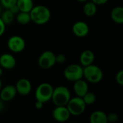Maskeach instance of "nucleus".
I'll use <instances>...</instances> for the list:
<instances>
[{"label":"nucleus","mask_w":123,"mask_h":123,"mask_svg":"<svg viewBox=\"0 0 123 123\" xmlns=\"http://www.w3.org/2000/svg\"><path fill=\"white\" fill-rule=\"evenodd\" d=\"M94 59H95V55H94V52L90 50H84L81 53L80 57H79L81 66L83 67L93 64Z\"/></svg>","instance_id":"2eb2a0df"},{"label":"nucleus","mask_w":123,"mask_h":123,"mask_svg":"<svg viewBox=\"0 0 123 123\" xmlns=\"http://www.w3.org/2000/svg\"><path fill=\"white\" fill-rule=\"evenodd\" d=\"M8 48L13 53H20L25 48V41L19 35H12L7 40Z\"/></svg>","instance_id":"6e6552de"},{"label":"nucleus","mask_w":123,"mask_h":123,"mask_svg":"<svg viewBox=\"0 0 123 123\" xmlns=\"http://www.w3.org/2000/svg\"><path fill=\"white\" fill-rule=\"evenodd\" d=\"M16 15H17V17H16L17 22L22 25H27L28 23H30V22H31L30 12H19Z\"/></svg>","instance_id":"aec40b11"},{"label":"nucleus","mask_w":123,"mask_h":123,"mask_svg":"<svg viewBox=\"0 0 123 123\" xmlns=\"http://www.w3.org/2000/svg\"><path fill=\"white\" fill-rule=\"evenodd\" d=\"M14 15L15 14H18L20 11H19V7H18V6L17 5V4H14L13 6H12L9 9Z\"/></svg>","instance_id":"bb28decb"},{"label":"nucleus","mask_w":123,"mask_h":123,"mask_svg":"<svg viewBox=\"0 0 123 123\" xmlns=\"http://www.w3.org/2000/svg\"><path fill=\"white\" fill-rule=\"evenodd\" d=\"M66 60V57L64 54H58L55 55V62L58 63H63Z\"/></svg>","instance_id":"a878e982"},{"label":"nucleus","mask_w":123,"mask_h":123,"mask_svg":"<svg viewBox=\"0 0 123 123\" xmlns=\"http://www.w3.org/2000/svg\"><path fill=\"white\" fill-rule=\"evenodd\" d=\"M43 105H44V103H43L42 102H40V101L36 100L35 104V107L36 109H37V110H41V109L43 107Z\"/></svg>","instance_id":"c756f323"},{"label":"nucleus","mask_w":123,"mask_h":123,"mask_svg":"<svg viewBox=\"0 0 123 123\" xmlns=\"http://www.w3.org/2000/svg\"><path fill=\"white\" fill-rule=\"evenodd\" d=\"M16 4L20 12H30L34 6L32 0H17Z\"/></svg>","instance_id":"6ab92c4d"},{"label":"nucleus","mask_w":123,"mask_h":123,"mask_svg":"<svg viewBox=\"0 0 123 123\" xmlns=\"http://www.w3.org/2000/svg\"><path fill=\"white\" fill-rule=\"evenodd\" d=\"M83 77L88 82L97 84L103 79V72L99 66L91 64L83 68Z\"/></svg>","instance_id":"7ed1b4c3"},{"label":"nucleus","mask_w":123,"mask_h":123,"mask_svg":"<svg viewBox=\"0 0 123 123\" xmlns=\"http://www.w3.org/2000/svg\"><path fill=\"white\" fill-rule=\"evenodd\" d=\"M72 31L77 37H85L89 33V27L85 22L78 21L74 24Z\"/></svg>","instance_id":"9d476101"},{"label":"nucleus","mask_w":123,"mask_h":123,"mask_svg":"<svg viewBox=\"0 0 123 123\" xmlns=\"http://www.w3.org/2000/svg\"><path fill=\"white\" fill-rule=\"evenodd\" d=\"M71 99L69 89L64 86H58L53 89L51 100L55 106H66Z\"/></svg>","instance_id":"f03ea898"},{"label":"nucleus","mask_w":123,"mask_h":123,"mask_svg":"<svg viewBox=\"0 0 123 123\" xmlns=\"http://www.w3.org/2000/svg\"><path fill=\"white\" fill-rule=\"evenodd\" d=\"M17 61L14 55L9 53H3L0 55V66L4 69H12L16 66Z\"/></svg>","instance_id":"ddd939ff"},{"label":"nucleus","mask_w":123,"mask_h":123,"mask_svg":"<svg viewBox=\"0 0 123 123\" xmlns=\"http://www.w3.org/2000/svg\"><path fill=\"white\" fill-rule=\"evenodd\" d=\"M2 8H3V7H2V6H1V4H0V14H1V13L2 12Z\"/></svg>","instance_id":"f704fd0d"},{"label":"nucleus","mask_w":123,"mask_h":123,"mask_svg":"<svg viewBox=\"0 0 123 123\" xmlns=\"http://www.w3.org/2000/svg\"><path fill=\"white\" fill-rule=\"evenodd\" d=\"M52 116L55 121L58 123H64L68 120L71 114L66 106H56L53 110Z\"/></svg>","instance_id":"1a4fd4ad"},{"label":"nucleus","mask_w":123,"mask_h":123,"mask_svg":"<svg viewBox=\"0 0 123 123\" xmlns=\"http://www.w3.org/2000/svg\"><path fill=\"white\" fill-rule=\"evenodd\" d=\"M17 0H0V4L4 9H9L17 3Z\"/></svg>","instance_id":"5701e85b"},{"label":"nucleus","mask_w":123,"mask_h":123,"mask_svg":"<svg viewBox=\"0 0 123 123\" xmlns=\"http://www.w3.org/2000/svg\"><path fill=\"white\" fill-rule=\"evenodd\" d=\"M119 119V116L116 113H110L107 115V123H116Z\"/></svg>","instance_id":"393cba45"},{"label":"nucleus","mask_w":123,"mask_h":123,"mask_svg":"<svg viewBox=\"0 0 123 123\" xmlns=\"http://www.w3.org/2000/svg\"><path fill=\"white\" fill-rule=\"evenodd\" d=\"M66 106L71 115L73 116H79L82 115L84 112L86 107L82 97L78 96L71 98Z\"/></svg>","instance_id":"39448f33"},{"label":"nucleus","mask_w":123,"mask_h":123,"mask_svg":"<svg viewBox=\"0 0 123 123\" xmlns=\"http://www.w3.org/2000/svg\"><path fill=\"white\" fill-rule=\"evenodd\" d=\"M97 5H104L107 3L109 0H91Z\"/></svg>","instance_id":"c85d7f7f"},{"label":"nucleus","mask_w":123,"mask_h":123,"mask_svg":"<svg viewBox=\"0 0 123 123\" xmlns=\"http://www.w3.org/2000/svg\"><path fill=\"white\" fill-rule=\"evenodd\" d=\"M39 66L43 69H49L54 66L55 62V54L50 50L44 51L40 55L37 61Z\"/></svg>","instance_id":"0eeeda50"},{"label":"nucleus","mask_w":123,"mask_h":123,"mask_svg":"<svg viewBox=\"0 0 123 123\" xmlns=\"http://www.w3.org/2000/svg\"><path fill=\"white\" fill-rule=\"evenodd\" d=\"M89 120L91 123H107V115L103 111L97 110L92 113Z\"/></svg>","instance_id":"dca6fc26"},{"label":"nucleus","mask_w":123,"mask_h":123,"mask_svg":"<svg viewBox=\"0 0 123 123\" xmlns=\"http://www.w3.org/2000/svg\"><path fill=\"white\" fill-rule=\"evenodd\" d=\"M63 75L68 81L74 82L83 78V66L75 63L71 64L65 68Z\"/></svg>","instance_id":"423d86ee"},{"label":"nucleus","mask_w":123,"mask_h":123,"mask_svg":"<svg viewBox=\"0 0 123 123\" xmlns=\"http://www.w3.org/2000/svg\"><path fill=\"white\" fill-rule=\"evenodd\" d=\"M31 21L38 25L46 24L50 19L51 13L48 7L44 5L34 6L30 12Z\"/></svg>","instance_id":"f257e3e1"},{"label":"nucleus","mask_w":123,"mask_h":123,"mask_svg":"<svg viewBox=\"0 0 123 123\" xmlns=\"http://www.w3.org/2000/svg\"><path fill=\"white\" fill-rule=\"evenodd\" d=\"M0 17L2 19V21L4 22V23L6 25H7L12 24L14 22V14L9 9H6V10H4V12H2L1 13Z\"/></svg>","instance_id":"412c9836"},{"label":"nucleus","mask_w":123,"mask_h":123,"mask_svg":"<svg viewBox=\"0 0 123 123\" xmlns=\"http://www.w3.org/2000/svg\"><path fill=\"white\" fill-rule=\"evenodd\" d=\"M53 92V86L47 82L40 84L35 90V97L36 100L46 103L51 100L52 94Z\"/></svg>","instance_id":"20e7f679"},{"label":"nucleus","mask_w":123,"mask_h":123,"mask_svg":"<svg viewBox=\"0 0 123 123\" xmlns=\"http://www.w3.org/2000/svg\"><path fill=\"white\" fill-rule=\"evenodd\" d=\"M4 102L2 101V100H1L0 99V112L1 111V110H3V109H4V103H3Z\"/></svg>","instance_id":"7c9ffc66"},{"label":"nucleus","mask_w":123,"mask_h":123,"mask_svg":"<svg viewBox=\"0 0 123 123\" xmlns=\"http://www.w3.org/2000/svg\"><path fill=\"white\" fill-rule=\"evenodd\" d=\"M111 18L113 22L117 24L121 25L123 23V7L117 6L112 9L110 13Z\"/></svg>","instance_id":"f3484780"},{"label":"nucleus","mask_w":123,"mask_h":123,"mask_svg":"<svg viewBox=\"0 0 123 123\" xmlns=\"http://www.w3.org/2000/svg\"><path fill=\"white\" fill-rule=\"evenodd\" d=\"M97 5L92 1L84 2L83 7V12L86 17H93L97 12Z\"/></svg>","instance_id":"a211bd4d"},{"label":"nucleus","mask_w":123,"mask_h":123,"mask_svg":"<svg viewBox=\"0 0 123 123\" xmlns=\"http://www.w3.org/2000/svg\"><path fill=\"white\" fill-rule=\"evenodd\" d=\"M2 74H3V68L0 66V77L2 76Z\"/></svg>","instance_id":"2f4dec72"},{"label":"nucleus","mask_w":123,"mask_h":123,"mask_svg":"<svg viewBox=\"0 0 123 123\" xmlns=\"http://www.w3.org/2000/svg\"><path fill=\"white\" fill-rule=\"evenodd\" d=\"M115 80H116V82L120 85V86H123V70H120L119 71L116 76H115Z\"/></svg>","instance_id":"b1692460"},{"label":"nucleus","mask_w":123,"mask_h":123,"mask_svg":"<svg viewBox=\"0 0 123 123\" xmlns=\"http://www.w3.org/2000/svg\"><path fill=\"white\" fill-rule=\"evenodd\" d=\"M74 83V91L76 96L82 97L87 92H89V85L86 81L81 79Z\"/></svg>","instance_id":"4468645a"},{"label":"nucleus","mask_w":123,"mask_h":123,"mask_svg":"<svg viewBox=\"0 0 123 123\" xmlns=\"http://www.w3.org/2000/svg\"><path fill=\"white\" fill-rule=\"evenodd\" d=\"M82 99L84 103L86 104V105H93L96 102L97 97L94 93L91 92H87L82 97Z\"/></svg>","instance_id":"4be33fe9"},{"label":"nucleus","mask_w":123,"mask_h":123,"mask_svg":"<svg viewBox=\"0 0 123 123\" xmlns=\"http://www.w3.org/2000/svg\"><path fill=\"white\" fill-rule=\"evenodd\" d=\"M5 29H6V25L4 23V22L0 17V37L4 33Z\"/></svg>","instance_id":"cd10ccee"},{"label":"nucleus","mask_w":123,"mask_h":123,"mask_svg":"<svg viewBox=\"0 0 123 123\" xmlns=\"http://www.w3.org/2000/svg\"><path fill=\"white\" fill-rule=\"evenodd\" d=\"M1 88H2V81H1V80L0 79V90L1 89Z\"/></svg>","instance_id":"72a5a7b5"},{"label":"nucleus","mask_w":123,"mask_h":123,"mask_svg":"<svg viewBox=\"0 0 123 123\" xmlns=\"http://www.w3.org/2000/svg\"><path fill=\"white\" fill-rule=\"evenodd\" d=\"M17 94L15 86L7 85L0 90V99L3 102H9L12 100Z\"/></svg>","instance_id":"f8f14e48"},{"label":"nucleus","mask_w":123,"mask_h":123,"mask_svg":"<svg viewBox=\"0 0 123 123\" xmlns=\"http://www.w3.org/2000/svg\"><path fill=\"white\" fill-rule=\"evenodd\" d=\"M76 1H79V2H81V3H84V2H86V1H87L89 0H76Z\"/></svg>","instance_id":"473e14b6"},{"label":"nucleus","mask_w":123,"mask_h":123,"mask_svg":"<svg viewBox=\"0 0 123 123\" xmlns=\"http://www.w3.org/2000/svg\"><path fill=\"white\" fill-rule=\"evenodd\" d=\"M15 88L17 94L21 96H27L32 90V84L28 79L22 78L17 81Z\"/></svg>","instance_id":"9b49d317"}]
</instances>
